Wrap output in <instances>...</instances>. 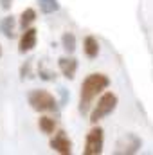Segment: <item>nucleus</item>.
I'll list each match as a JSON object with an SVG mask.
<instances>
[{
  "label": "nucleus",
  "mask_w": 153,
  "mask_h": 155,
  "mask_svg": "<svg viewBox=\"0 0 153 155\" xmlns=\"http://www.w3.org/2000/svg\"><path fill=\"white\" fill-rule=\"evenodd\" d=\"M110 87V78L101 72H94L83 79L81 83V90H79V105H77V112L81 116H88L94 101L97 96H101L106 88Z\"/></svg>",
  "instance_id": "1"
},
{
  "label": "nucleus",
  "mask_w": 153,
  "mask_h": 155,
  "mask_svg": "<svg viewBox=\"0 0 153 155\" xmlns=\"http://www.w3.org/2000/svg\"><path fill=\"white\" fill-rule=\"evenodd\" d=\"M27 103L31 105V108L40 114H54L60 116V101L45 88H33L27 92Z\"/></svg>",
  "instance_id": "2"
},
{
  "label": "nucleus",
  "mask_w": 153,
  "mask_h": 155,
  "mask_svg": "<svg viewBox=\"0 0 153 155\" xmlns=\"http://www.w3.org/2000/svg\"><path fill=\"white\" fill-rule=\"evenodd\" d=\"M117 105H119V97L115 96L114 92H110V90L108 92H103L99 96L97 103L92 107V110L88 114V121L92 124H97L101 119H105V117H108L110 114H114Z\"/></svg>",
  "instance_id": "3"
},
{
  "label": "nucleus",
  "mask_w": 153,
  "mask_h": 155,
  "mask_svg": "<svg viewBox=\"0 0 153 155\" xmlns=\"http://www.w3.org/2000/svg\"><path fill=\"white\" fill-rule=\"evenodd\" d=\"M103 144H105V132L101 126H94L86 134L83 155H101L103 153Z\"/></svg>",
  "instance_id": "4"
},
{
  "label": "nucleus",
  "mask_w": 153,
  "mask_h": 155,
  "mask_svg": "<svg viewBox=\"0 0 153 155\" xmlns=\"http://www.w3.org/2000/svg\"><path fill=\"white\" fill-rule=\"evenodd\" d=\"M141 148H142V139H141L137 134L128 132V134H124V135L117 141L114 153H117V155H133V153H137Z\"/></svg>",
  "instance_id": "5"
},
{
  "label": "nucleus",
  "mask_w": 153,
  "mask_h": 155,
  "mask_svg": "<svg viewBox=\"0 0 153 155\" xmlns=\"http://www.w3.org/2000/svg\"><path fill=\"white\" fill-rule=\"evenodd\" d=\"M49 146H50V150H54L56 153H60V155H70L72 153V141L69 139V135H67L65 130H58L50 137Z\"/></svg>",
  "instance_id": "6"
},
{
  "label": "nucleus",
  "mask_w": 153,
  "mask_h": 155,
  "mask_svg": "<svg viewBox=\"0 0 153 155\" xmlns=\"http://www.w3.org/2000/svg\"><path fill=\"white\" fill-rule=\"evenodd\" d=\"M36 41H38V31L34 27H29L22 33L20 41H18V52L20 54H25V52H31L34 47H36Z\"/></svg>",
  "instance_id": "7"
},
{
  "label": "nucleus",
  "mask_w": 153,
  "mask_h": 155,
  "mask_svg": "<svg viewBox=\"0 0 153 155\" xmlns=\"http://www.w3.org/2000/svg\"><path fill=\"white\" fill-rule=\"evenodd\" d=\"M77 67H79V61L74 56H61V58H58V69L63 74V78H67V79H74V76L77 72Z\"/></svg>",
  "instance_id": "8"
},
{
  "label": "nucleus",
  "mask_w": 153,
  "mask_h": 155,
  "mask_svg": "<svg viewBox=\"0 0 153 155\" xmlns=\"http://www.w3.org/2000/svg\"><path fill=\"white\" fill-rule=\"evenodd\" d=\"M83 52L88 60H96L99 56V41H97L96 36L88 35V36L83 38Z\"/></svg>",
  "instance_id": "9"
},
{
  "label": "nucleus",
  "mask_w": 153,
  "mask_h": 155,
  "mask_svg": "<svg viewBox=\"0 0 153 155\" xmlns=\"http://www.w3.org/2000/svg\"><path fill=\"white\" fill-rule=\"evenodd\" d=\"M15 27H16V18L13 15H7L0 20V33L5 38H15Z\"/></svg>",
  "instance_id": "10"
},
{
  "label": "nucleus",
  "mask_w": 153,
  "mask_h": 155,
  "mask_svg": "<svg viewBox=\"0 0 153 155\" xmlns=\"http://www.w3.org/2000/svg\"><path fill=\"white\" fill-rule=\"evenodd\" d=\"M34 22H36V11H34L33 7H27V9H24V11H22V15H20L18 27H20V31L24 33L25 29L33 27V24H34Z\"/></svg>",
  "instance_id": "11"
},
{
  "label": "nucleus",
  "mask_w": 153,
  "mask_h": 155,
  "mask_svg": "<svg viewBox=\"0 0 153 155\" xmlns=\"http://www.w3.org/2000/svg\"><path fill=\"white\" fill-rule=\"evenodd\" d=\"M60 43H61V49L67 52V54H74L77 47V40H76V35L74 33H63L61 38H60Z\"/></svg>",
  "instance_id": "12"
},
{
  "label": "nucleus",
  "mask_w": 153,
  "mask_h": 155,
  "mask_svg": "<svg viewBox=\"0 0 153 155\" xmlns=\"http://www.w3.org/2000/svg\"><path fill=\"white\" fill-rule=\"evenodd\" d=\"M36 2H38V7L43 15H52V13L60 11V7H61L60 0H36Z\"/></svg>",
  "instance_id": "13"
},
{
  "label": "nucleus",
  "mask_w": 153,
  "mask_h": 155,
  "mask_svg": "<svg viewBox=\"0 0 153 155\" xmlns=\"http://www.w3.org/2000/svg\"><path fill=\"white\" fill-rule=\"evenodd\" d=\"M38 128L43 132V134L50 135V134H54V130H56V121H54L52 117H49V116H41L38 119Z\"/></svg>",
  "instance_id": "14"
},
{
  "label": "nucleus",
  "mask_w": 153,
  "mask_h": 155,
  "mask_svg": "<svg viewBox=\"0 0 153 155\" xmlns=\"http://www.w3.org/2000/svg\"><path fill=\"white\" fill-rule=\"evenodd\" d=\"M33 61H34V58H27L24 63H22V67H20V79H25V78H33Z\"/></svg>",
  "instance_id": "15"
},
{
  "label": "nucleus",
  "mask_w": 153,
  "mask_h": 155,
  "mask_svg": "<svg viewBox=\"0 0 153 155\" xmlns=\"http://www.w3.org/2000/svg\"><path fill=\"white\" fill-rule=\"evenodd\" d=\"M38 74H40V78H41L43 81H54V78H56L52 72H50V71H47V69H45V65H43V63H40Z\"/></svg>",
  "instance_id": "16"
},
{
  "label": "nucleus",
  "mask_w": 153,
  "mask_h": 155,
  "mask_svg": "<svg viewBox=\"0 0 153 155\" xmlns=\"http://www.w3.org/2000/svg\"><path fill=\"white\" fill-rule=\"evenodd\" d=\"M58 92H60V105L65 107V105L69 103V99H70V94H69V90H67L65 87H60Z\"/></svg>",
  "instance_id": "17"
},
{
  "label": "nucleus",
  "mask_w": 153,
  "mask_h": 155,
  "mask_svg": "<svg viewBox=\"0 0 153 155\" xmlns=\"http://www.w3.org/2000/svg\"><path fill=\"white\" fill-rule=\"evenodd\" d=\"M0 5H2V9H11V5H13V0H0Z\"/></svg>",
  "instance_id": "18"
},
{
  "label": "nucleus",
  "mask_w": 153,
  "mask_h": 155,
  "mask_svg": "<svg viewBox=\"0 0 153 155\" xmlns=\"http://www.w3.org/2000/svg\"><path fill=\"white\" fill-rule=\"evenodd\" d=\"M0 58H2V47H0Z\"/></svg>",
  "instance_id": "19"
}]
</instances>
